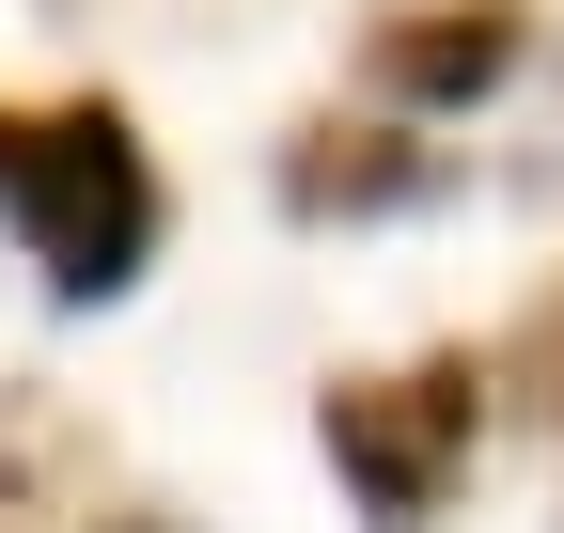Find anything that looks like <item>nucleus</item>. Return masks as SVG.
I'll return each mask as SVG.
<instances>
[{"mask_svg":"<svg viewBox=\"0 0 564 533\" xmlns=\"http://www.w3.org/2000/svg\"><path fill=\"white\" fill-rule=\"evenodd\" d=\"M0 236L32 251L47 298H126L173 236V188L110 95H47V110H0Z\"/></svg>","mask_w":564,"mask_h":533,"instance_id":"obj_1","label":"nucleus"},{"mask_svg":"<svg viewBox=\"0 0 564 533\" xmlns=\"http://www.w3.org/2000/svg\"><path fill=\"white\" fill-rule=\"evenodd\" d=\"M314 439H329L345 502H361V533H440L470 439H486V361L440 346V361H392V377H329Z\"/></svg>","mask_w":564,"mask_h":533,"instance_id":"obj_2","label":"nucleus"},{"mask_svg":"<svg viewBox=\"0 0 564 533\" xmlns=\"http://www.w3.org/2000/svg\"><path fill=\"white\" fill-rule=\"evenodd\" d=\"M533 63V0H392L361 32V79L377 110H470Z\"/></svg>","mask_w":564,"mask_h":533,"instance_id":"obj_3","label":"nucleus"},{"mask_svg":"<svg viewBox=\"0 0 564 533\" xmlns=\"http://www.w3.org/2000/svg\"><path fill=\"white\" fill-rule=\"evenodd\" d=\"M408 205H440V157L408 142L392 110H314L299 142H282V220H408Z\"/></svg>","mask_w":564,"mask_h":533,"instance_id":"obj_4","label":"nucleus"},{"mask_svg":"<svg viewBox=\"0 0 564 533\" xmlns=\"http://www.w3.org/2000/svg\"><path fill=\"white\" fill-rule=\"evenodd\" d=\"M63 17H126V32H236L267 0H63Z\"/></svg>","mask_w":564,"mask_h":533,"instance_id":"obj_5","label":"nucleus"},{"mask_svg":"<svg viewBox=\"0 0 564 533\" xmlns=\"http://www.w3.org/2000/svg\"><path fill=\"white\" fill-rule=\"evenodd\" d=\"M95 533H188V518H173V502H110Z\"/></svg>","mask_w":564,"mask_h":533,"instance_id":"obj_6","label":"nucleus"}]
</instances>
